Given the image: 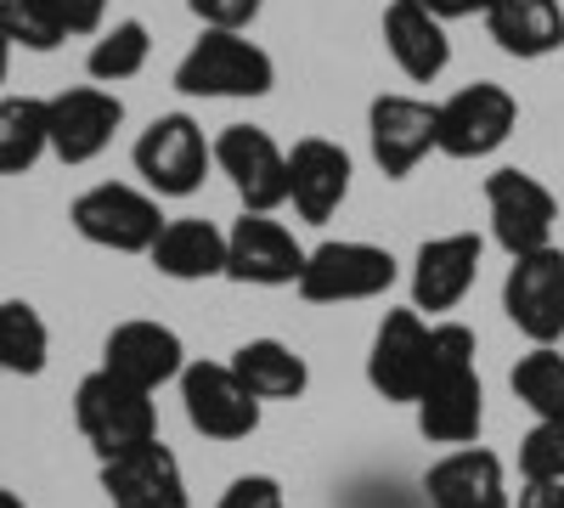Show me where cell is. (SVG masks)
I'll list each match as a JSON object with an SVG mask.
<instances>
[{
	"label": "cell",
	"mask_w": 564,
	"mask_h": 508,
	"mask_svg": "<svg viewBox=\"0 0 564 508\" xmlns=\"http://www.w3.org/2000/svg\"><path fill=\"white\" fill-rule=\"evenodd\" d=\"M0 379H7V374H0Z\"/></svg>",
	"instance_id": "obj_39"
},
{
	"label": "cell",
	"mask_w": 564,
	"mask_h": 508,
	"mask_svg": "<svg viewBox=\"0 0 564 508\" xmlns=\"http://www.w3.org/2000/svg\"><path fill=\"white\" fill-rule=\"evenodd\" d=\"M520 475L564 486V419H536L531 424V435L520 441Z\"/></svg>",
	"instance_id": "obj_31"
},
{
	"label": "cell",
	"mask_w": 564,
	"mask_h": 508,
	"mask_svg": "<svg viewBox=\"0 0 564 508\" xmlns=\"http://www.w3.org/2000/svg\"><path fill=\"white\" fill-rule=\"evenodd\" d=\"M130 164L148 181L153 198H193L215 170V142L204 136V125L193 114H164L135 136Z\"/></svg>",
	"instance_id": "obj_3"
},
{
	"label": "cell",
	"mask_w": 564,
	"mask_h": 508,
	"mask_svg": "<svg viewBox=\"0 0 564 508\" xmlns=\"http://www.w3.org/2000/svg\"><path fill=\"white\" fill-rule=\"evenodd\" d=\"M231 374L249 385V396L265 407V401H300L311 390V367L294 345L282 339H243L231 350Z\"/></svg>",
	"instance_id": "obj_23"
},
{
	"label": "cell",
	"mask_w": 564,
	"mask_h": 508,
	"mask_svg": "<svg viewBox=\"0 0 564 508\" xmlns=\"http://www.w3.org/2000/svg\"><path fill=\"white\" fill-rule=\"evenodd\" d=\"M502 311L531 345H558L564 339V249H536L508 266L502 283Z\"/></svg>",
	"instance_id": "obj_11"
},
{
	"label": "cell",
	"mask_w": 564,
	"mask_h": 508,
	"mask_svg": "<svg viewBox=\"0 0 564 508\" xmlns=\"http://www.w3.org/2000/svg\"><path fill=\"white\" fill-rule=\"evenodd\" d=\"M423 491H430L435 508H513L508 491V469L502 457L486 446H457L441 464L423 475Z\"/></svg>",
	"instance_id": "obj_19"
},
{
	"label": "cell",
	"mask_w": 564,
	"mask_h": 508,
	"mask_svg": "<svg viewBox=\"0 0 564 508\" xmlns=\"http://www.w3.org/2000/svg\"><path fill=\"white\" fill-rule=\"evenodd\" d=\"M52 361V328L29 300H0V374L40 379Z\"/></svg>",
	"instance_id": "obj_25"
},
{
	"label": "cell",
	"mask_w": 564,
	"mask_h": 508,
	"mask_svg": "<svg viewBox=\"0 0 564 508\" xmlns=\"http://www.w3.org/2000/svg\"><path fill=\"white\" fill-rule=\"evenodd\" d=\"M52 153V130H45L40 97H0V175H29Z\"/></svg>",
	"instance_id": "obj_26"
},
{
	"label": "cell",
	"mask_w": 564,
	"mask_h": 508,
	"mask_svg": "<svg viewBox=\"0 0 564 508\" xmlns=\"http://www.w3.org/2000/svg\"><path fill=\"white\" fill-rule=\"evenodd\" d=\"M215 170L231 181L249 215H271L289 204V153L260 125H226L215 136Z\"/></svg>",
	"instance_id": "obj_6"
},
{
	"label": "cell",
	"mask_w": 564,
	"mask_h": 508,
	"mask_svg": "<svg viewBox=\"0 0 564 508\" xmlns=\"http://www.w3.org/2000/svg\"><path fill=\"white\" fill-rule=\"evenodd\" d=\"M0 40L23 45V52H57L68 40V23L57 12V0H0Z\"/></svg>",
	"instance_id": "obj_29"
},
{
	"label": "cell",
	"mask_w": 564,
	"mask_h": 508,
	"mask_svg": "<svg viewBox=\"0 0 564 508\" xmlns=\"http://www.w3.org/2000/svg\"><path fill=\"white\" fill-rule=\"evenodd\" d=\"M513 125H520V102H513L497 79H475V85L452 90V97L441 102L435 153H446V159H491L513 136Z\"/></svg>",
	"instance_id": "obj_7"
},
{
	"label": "cell",
	"mask_w": 564,
	"mask_h": 508,
	"mask_svg": "<svg viewBox=\"0 0 564 508\" xmlns=\"http://www.w3.org/2000/svg\"><path fill=\"white\" fill-rule=\"evenodd\" d=\"M305 244L282 226L276 215H238L226 233V277L231 283H254V289H300L305 271Z\"/></svg>",
	"instance_id": "obj_10"
},
{
	"label": "cell",
	"mask_w": 564,
	"mask_h": 508,
	"mask_svg": "<svg viewBox=\"0 0 564 508\" xmlns=\"http://www.w3.org/2000/svg\"><path fill=\"white\" fill-rule=\"evenodd\" d=\"M68 34H102L108 29V0H57Z\"/></svg>",
	"instance_id": "obj_34"
},
{
	"label": "cell",
	"mask_w": 564,
	"mask_h": 508,
	"mask_svg": "<svg viewBox=\"0 0 564 508\" xmlns=\"http://www.w3.org/2000/svg\"><path fill=\"white\" fill-rule=\"evenodd\" d=\"M350 198V153L327 136H305L289 153V204L300 220H334Z\"/></svg>",
	"instance_id": "obj_18"
},
{
	"label": "cell",
	"mask_w": 564,
	"mask_h": 508,
	"mask_svg": "<svg viewBox=\"0 0 564 508\" xmlns=\"http://www.w3.org/2000/svg\"><path fill=\"white\" fill-rule=\"evenodd\" d=\"M124 125V102L102 85H74L63 97L45 102V130H52V159L63 164H90L113 148Z\"/></svg>",
	"instance_id": "obj_12"
},
{
	"label": "cell",
	"mask_w": 564,
	"mask_h": 508,
	"mask_svg": "<svg viewBox=\"0 0 564 508\" xmlns=\"http://www.w3.org/2000/svg\"><path fill=\"white\" fill-rule=\"evenodd\" d=\"M74 424H79L85 446L108 464V457H124L135 446L159 441V401L148 390L113 379L108 367H97L74 390Z\"/></svg>",
	"instance_id": "obj_1"
},
{
	"label": "cell",
	"mask_w": 564,
	"mask_h": 508,
	"mask_svg": "<svg viewBox=\"0 0 564 508\" xmlns=\"http://www.w3.org/2000/svg\"><path fill=\"white\" fill-rule=\"evenodd\" d=\"M215 508H289V497H282V486L271 475H243L220 491Z\"/></svg>",
	"instance_id": "obj_33"
},
{
	"label": "cell",
	"mask_w": 564,
	"mask_h": 508,
	"mask_svg": "<svg viewBox=\"0 0 564 508\" xmlns=\"http://www.w3.org/2000/svg\"><path fill=\"white\" fill-rule=\"evenodd\" d=\"M417 430L441 441V446H475L480 424H486V390L480 374H457V379H435L417 401Z\"/></svg>",
	"instance_id": "obj_22"
},
{
	"label": "cell",
	"mask_w": 564,
	"mask_h": 508,
	"mask_svg": "<svg viewBox=\"0 0 564 508\" xmlns=\"http://www.w3.org/2000/svg\"><path fill=\"white\" fill-rule=\"evenodd\" d=\"M148 260H153L159 277H170V283H209V277H226V233L215 220H198V215L164 220V233L148 249Z\"/></svg>",
	"instance_id": "obj_21"
},
{
	"label": "cell",
	"mask_w": 564,
	"mask_h": 508,
	"mask_svg": "<svg viewBox=\"0 0 564 508\" xmlns=\"http://www.w3.org/2000/svg\"><path fill=\"white\" fill-rule=\"evenodd\" d=\"M513 508H564V486H553V480H525V491H520V502Z\"/></svg>",
	"instance_id": "obj_36"
},
{
	"label": "cell",
	"mask_w": 564,
	"mask_h": 508,
	"mask_svg": "<svg viewBox=\"0 0 564 508\" xmlns=\"http://www.w3.org/2000/svg\"><path fill=\"white\" fill-rule=\"evenodd\" d=\"M486 209H491V238L508 249V260L553 249L558 198L542 187L531 170H497V175H486Z\"/></svg>",
	"instance_id": "obj_8"
},
{
	"label": "cell",
	"mask_w": 564,
	"mask_h": 508,
	"mask_svg": "<svg viewBox=\"0 0 564 508\" xmlns=\"http://www.w3.org/2000/svg\"><path fill=\"white\" fill-rule=\"evenodd\" d=\"M486 29L508 57H525V63H536V57H547V52L564 45L558 0H491Z\"/></svg>",
	"instance_id": "obj_24"
},
{
	"label": "cell",
	"mask_w": 564,
	"mask_h": 508,
	"mask_svg": "<svg viewBox=\"0 0 564 508\" xmlns=\"http://www.w3.org/2000/svg\"><path fill=\"white\" fill-rule=\"evenodd\" d=\"M198 18H204V29H226V34H243L254 18H260V7L265 0H186Z\"/></svg>",
	"instance_id": "obj_32"
},
{
	"label": "cell",
	"mask_w": 564,
	"mask_h": 508,
	"mask_svg": "<svg viewBox=\"0 0 564 508\" xmlns=\"http://www.w3.org/2000/svg\"><path fill=\"white\" fill-rule=\"evenodd\" d=\"M423 379H430V322H423L412 305L406 311H384L379 334H372L367 350V385L384 401H417Z\"/></svg>",
	"instance_id": "obj_14"
},
{
	"label": "cell",
	"mask_w": 564,
	"mask_h": 508,
	"mask_svg": "<svg viewBox=\"0 0 564 508\" xmlns=\"http://www.w3.org/2000/svg\"><path fill=\"white\" fill-rule=\"evenodd\" d=\"M390 283H395V255L390 249L339 238V244H322V249L305 255L300 300H311V305H356V300H379Z\"/></svg>",
	"instance_id": "obj_5"
},
{
	"label": "cell",
	"mask_w": 564,
	"mask_h": 508,
	"mask_svg": "<svg viewBox=\"0 0 564 508\" xmlns=\"http://www.w3.org/2000/svg\"><path fill=\"white\" fill-rule=\"evenodd\" d=\"M384 45H390V57L406 79L417 85H430L446 74L452 63V40H446V23L430 12V7H417V0H390V12H384Z\"/></svg>",
	"instance_id": "obj_20"
},
{
	"label": "cell",
	"mask_w": 564,
	"mask_h": 508,
	"mask_svg": "<svg viewBox=\"0 0 564 508\" xmlns=\"http://www.w3.org/2000/svg\"><path fill=\"white\" fill-rule=\"evenodd\" d=\"M74 233L97 249H113V255H148L164 233V215H159V198L130 187V181H97L85 187L68 209Z\"/></svg>",
	"instance_id": "obj_4"
},
{
	"label": "cell",
	"mask_w": 564,
	"mask_h": 508,
	"mask_svg": "<svg viewBox=\"0 0 564 508\" xmlns=\"http://www.w3.org/2000/svg\"><path fill=\"white\" fill-rule=\"evenodd\" d=\"M508 385L536 419H564V356L553 345H531L520 361H513Z\"/></svg>",
	"instance_id": "obj_28"
},
{
	"label": "cell",
	"mask_w": 564,
	"mask_h": 508,
	"mask_svg": "<svg viewBox=\"0 0 564 508\" xmlns=\"http://www.w3.org/2000/svg\"><path fill=\"white\" fill-rule=\"evenodd\" d=\"M367 142H372V159H379V170L390 181H406L441 142V108L390 90V97H379L367 108Z\"/></svg>",
	"instance_id": "obj_13"
},
{
	"label": "cell",
	"mask_w": 564,
	"mask_h": 508,
	"mask_svg": "<svg viewBox=\"0 0 564 508\" xmlns=\"http://www.w3.org/2000/svg\"><path fill=\"white\" fill-rule=\"evenodd\" d=\"M475 328H463V322H430V379H423V390H430L435 379H457V374H480L475 367Z\"/></svg>",
	"instance_id": "obj_30"
},
{
	"label": "cell",
	"mask_w": 564,
	"mask_h": 508,
	"mask_svg": "<svg viewBox=\"0 0 564 508\" xmlns=\"http://www.w3.org/2000/svg\"><path fill=\"white\" fill-rule=\"evenodd\" d=\"M7 74H12V45L0 40V85H7Z\"/></svg>",
	"instance_id": "obj_37"
},
{
	"label": "cell",
	"mask_w": 564,
	"mask_h": 508,
	"mask_svg": "<svg viewBox=\"0 0 564 508\" xmlns=\"http://www.w3.org/2000/svg\"><path fill=\"white\" fill-rule=\"evenodd\" d=\"M271 85H276L271 52L249 34L226 29H204L193 52L175 63V90H186V97H265Z\"/></svg>",
	"instance_id": "obj_2"
},
{
	"label": "cell",
	"mask_w": 564,
	"mask_h": 508,
	"mask_svg": "<svg viewBox=\"0 0 564 508\" xmlns=\"http://www.w3.org/2000/svg\"><path fill=\"white\" fill-rule=\"evenodd\" d=\"M102 367H108L113 379L159 396L164 385H181V374H186V345H181L175 328H164V322L130 316V322H119V328L102 339Z\"/></svg>",
	"instance_id": "obj_15"
},
{
	"label": "cell",
	"mask_w": 564,
	"mask_h": 508,
	"mask_svg": "<svg viewBox=\"0 0 564 508\" xmlns=\"http://www.w3.org/2000/svg\"><path fill=\"white\" fill-rule=\"evenodd\" d=\"M417 7H430L441 23H452V18H475V12L486 18V12H491V0H417Z\"/></svg>",
	"instance_id": "obj_35"
},
{
	"label": "cell",
	"mask_w": 564,
	"mask_h": 508,
	"mask_svg": "<svg viewBox=\"0 0 564 508\" xmlns=\"http://www.w3.org/2000/svg\"><path fill=\"white\" fill-rule=\"evenodd\" d=\"M0 508H29V502H23L18 491H7V486H0Z\"/></svg>",
	"instance_id": "obj_38"
},
{
	"label": "cell",
	"mask_w": 564,
	"mask_h": 508,
	"mask_svg": "<svg viewBox=\"0 0 564 508\" xmlns=\"http://www.w3.org/2000/svg\"><path fill=\"white\" fill-rule=\"evenodd\" d=\"M480 255L486 244L475 233H446V238H430L412 260V311H452L468 300L480 277Z\"/></svg>",
	"instance_id": "obj_17"
},
{
	"label": "cell",
	"mask_w": 564,
	"mask_h": 508,
	"mask_svg": "<svg viewBox=\"0 0 564 508\" xmlns=\"http://www.w3.org/2000/svg\"><path fill=\"white\" fill-rule=\"evenodd\" d=\"M148 57H153L148 23H141V18H119L113 29L97 34V45H90V57H85V74H90V85L113 90V85H124V79H135L141 68H148Z\"/></svg>",
	"instance_id": "obj_27"
},
{
	"label": "cell",
	"mask_w": 564,
	"mask_h": 508,
	"mask_svg": "<svg viewBox=\"0 0 564 508\" xmlns=\"http://www.w3.org/2000/svg\"><path fill=\"white\" fill-rule=\"evenodd\" d=\"M102 497L113 508H193L181 457L164 441H148L124 457H108L102 464Z\"/></svg>",
	"instance_id": "obj_16"
},
{
	"label": "cell",
	"mask_w": 564,
	"mask_h": 508,
	"mask_svg": "<svg viewBox=\"0 0 564 508\" xmlns=\"http://www.w3.org/2000/svg\"><path fill=\"white\" fill-rule=\"evenodd\" d=\"M181 407H186V424L209 441H249L260 430V401L231 374V361H186Z\"/></svg>",
	"instance_id": "obj_9"
}]
</instances>
